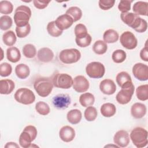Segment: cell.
<instances>
[{
	"mask_svg": "<svg viewBox=\"0 0 148 148\" xmlns=\"http://www.w3.org/2000/svg\"><path fill=\"white\" fill-rule=\"evenodd\" d=\"M120 17L121 20L125 24L131 27L138 32L142 33L147 30V21L135 13L132 12L121 13Z\"/></svg>",
	"mask_w": 148,
	"mask_h": 148,
	"instance_id": "cell-1",
	"label": "cell"
},
{
	"mask_svg": "<svg viewBox=\"0 0 148 148\" xmlns=\"http://www.w3.org/2000/svg\"><path fill=\"white\" fill-rule=\"evenodd\" d=\"M34 88L39 96L46 97L51 93L53 84L49 77H39L35 79L34 83Z\"/></svg>",
	"mask_w": 148,
	"mask_h": 148,
	"instance_id": "cell-2",
	"label": "cell"
},
{
	"mask_svg": "<svg viewBox=\"0 0 148 148\" xmlns=\"http://www.w3.org/2000/svg\"><path fill=\"white\" fill-rule=\"evenodd\" d=\"M31 14V9L28 6L25 5L18 6L14 14V21L16 27H24L28 24Z\"/></svg>",
	"mask_w": 148,
	"mask_h": 148,
	"instance_id": "cell-3",
	"label": "cell"
},
{
	"mask_svg": "<svg viewBox=\"0 0 148 148\" xmlns=\"http://www.w3.org/2000/svg\"><path fill=\"white\" fill-rule=\"evenodd\" d=\"M148 133L146 130L142 127L134 128L130 133V139L133 144L138 148L144 147L148 143Z\"/></svg>",
	"mask_w": 148,
	"mask_h": 148,
	"instance_id": "cell-4",
	"label": "cell"
},
{
	"mask_svg": "<svg viewBox=\"0 0 148 148\" xmlns=\"http://www.w3.org/2000/svg\"><path fill=\"white\" fill-rule=\"evenodd\" d=\"M37 130L34 125L26 126L21 133L19 137V143L21 147L28 148L31 146V142L35 140L37 136Z\"/></svg>",
	"mask_w": 148,
	"mask_h": 148,
	"instance_id": "cell-5",
	"label": "cell"
},
{
	"mask_svg": "<svg viewBox=\"0 0 148 148\" xmlns=\"http://www.w3.org/2000/svg\"><path fill=\"white\" fill-rule=\"evenodd\" d=\"M15 100L24 105H30L35 100V95L30 89L20 88L18 89L14 95Z\"/></svg>",
	"mask_w": 148,
	"mask_h": 148,
	"instance_id": "cell-6",
	"label": "cell"
},
{
	"mask_svg": "<svg viewBox=\"0 0 148 148\" xmlns=\"http://www.w3.org/2000/svg\"><path fill=\"white\" fill-rule=\"evenodd\" d=\"M81 58V53L76 49L62 50L59 55L60 61L66 64L77 62Z\"/></svg>",
	"mask_w": 148,
	"mask_h": 148,
	"instance_id": "cell-7",
	"label": "cell"
},
{
	"mask_svg": "<svg viewBox=\"0 0 148 148\" xmlns=\"http://www.w3.org/2000/svg\"><path fill=\"white\" fill-rule=\"evenodd\" d=\"M86 72L90 77L99 79L103 76L105 72V68L101 62L94 61L87 65Z\"/></svg>",
	"mask_w": 148,
	"mask_h": 148,
	"instance_id": "cell-8",
	"label": "cell"
},
{
	"mask_svg": "<svg viewBox=\"0 0 148 148\" xmlns=\"http://www.w3.org/2000/svg\"><path fill=\"white\" fill-rule=\"evenodd\" d=\"M52 82L53 86L57 88L68 89L73 85V79L67 73H58L54 76Z\"/></svg>",
	"mask_w": 148,
	"mask_h": 148,
	"instance_id": "cell-9",
	"label": "cell"
},
{
	"mask_svg": "<svg viewBox=\"0 0 148 148\" xmlns=\"http://www.w3.org/2000/svg\"><path fill=\"white\" fill-rule=\"evenodd\" d=\"M120 42L124 47L128 50L135 49L138 45L137 39L130 31L124 32L120 36Z\"/></svg>",
	"mask_w": 148,
	"mask_h": 148,
	"instance_id": "cell-10",
	"label": "cell"
},
{
	"mask_svg": "<svg viewBox=\"0 0 148 148\" xmlns=\"http://www.w3.org/2000/svg\"><path fill=\"white\" fill-rule=\"evenodd\" d=\"M134 92V84L130 87L121 88V90L119 91L116 95V99L117 102L121 105H125L128 103L131 100Z\"/></svg>",
	"mask_w": 148,
	"mask_h": 148,
	"instance_id": "cell-11",
	"label": "cell"
},
{
	"mask_svg": "<svg viewBox=\"0 0 148 148\" xmlns=\"http://www.w3.org/2000/svg\"><path fill=\"white\" fill-rule=\"evenodd\" d=\"M132 73L138 80L146 81L148 79V66L143 63H136L132 67Z\"/></svg>",
	"mask_w": 148,
	"mask_h": 148,
	"instance_id": "cell-12",
	"label": "cell"
},
{
	"mask_svg": "<svg viewBox=\"0 0 148 148\" xmlns=\"http://www.w3.org/2000/svg\"><path fill=\"white\" fill-rule=\"evenodd\" d=\"M71 99L68 94H60L52 99L53 106L58 109H65L71 104Z\"/></svg>",
	"mask_w": 148,
	"mask_h": 148,
	"instance_id": "cell-13",
	"label": "cell"
},
{
	"mask_svg": "<svg viewBox=\"0 0 148 148\" xmlns=\"http://www.w3.org/2000/svg\"><path fill=\"white\" fill-rule=\"evenodd\" d=\"M73 88L77 92H84L89 88V82L82 75L76 76L73 80Z\"/></svg>",
	"mask_w": 148,
	"mask_h": 148,
	"instance_id": "cell-14",
	"label": "cell"
},
{
	"mask_svg": "<svg viewBox=\"0 0 148 148\" xmlns=\"http://www.w3.org/2000/svg\"><path fill=\"white\" fill-rule=\"evenodd\" d=\"M113 141L118 147H127L130 143V135L128 132L123 130L118 131L114 135Z\"/></svg>",
	"mask_w": 148,
	"mask_h": 148,
	"instance_id": "cell-15",
	"label": "cell"
},
{
	"mask_svg": "<svg viewBox=\"0 0 148 148\" xmlns=\"http://www.w3.org/2000/svg\"><path fill=\"white\" fill-rule=\"evenodd\" d=\"M59 136L65 142H71L75 137V131L71 126H63L59 131Z\"/></svg>",
	"mask_w": 148,
	"mask_h": 148,
	"instance_id": "cell-16",
	"label": "cell"
},
{
	"mask_svg": "<svg viewBox=\"0 0 148 148\" xmlns=\"http://www.w3.org/2000/svg\"><path fill=\"white\" fill-rule=\"evenodd\" d=\"M57 27L61 31L68 29L73 24L72 18L66 14H64L58 16L55 21Z\"/></svg>",
	"mask_w": 148,
	"mask_h": 148,
	"instance_id": "cell-17",
	"label": "cell"
},
{
	"mask_svg": "<svg viewBox=\"0 0 148 148\" xmlns=\"http://www.w3.org/2000/svg\"><path fill=\"white\" fill-rule=\"evenodd\" d=\"M116 80L118 85L121 88H128L133 85L131 76L124 71L120 72L117 75Z\"/></svg>",
	"mask_w": 148,
	"mask_h": 148,
	"instance_id": "cell-18",
	"label": "cell"
},
{
	"mask_svg": "<svg viewBox=\"0 0 148 148\" xmlns=\"http://www.w3.org/2000/svg\"><path fill=\"white\" fill-rule=\"evenodd\" d=\"M101 91L106 95L113 94L116 90V86L114 81L111 79H104L99 84Z\"/></svg>",
	"mask_w": 148,
	"mask_h": 148,
	"instance_id": "cell-19",
	"label": "cell"
},
{
	"mask_svg": "<svg viewBox=\"0 0 148 148\" xmlns=\"http://www.w3.org/2000/svg\"><path fill=\"white\" fill-rule=\"evenodd\" d=\"M146 110L145 105L140 102H136L132 105L131 114L135 119H141L146 114Z\"/></svg>",
	"mask_w": 148,
	"mask_h": 148,
	"instance_id": "cell-20",
	"label": "cell"
},
{
	"mask_svg": "<svg viewBox=\"0 0 148 148\" xmlns=\"http://www.w3.org/2000/svg\"><path fill=\"white\" fill-rule=\"evenodd\" d=\"M37 57L38 60L42 62H49L53 60L54 53L48 47H43L38 51Z\"/></svg>",
	"mask_w": 148,
	"mask_h": 148,
	"instance_id": "cell-21",
	"label": "cell"
},
{
	"mask_svg": "<svg viewBox=\"0 0 148 148\" xmlns=\"http://www.w3.org/2000/svg\"><path fill=\"white\" fill-rule=\"evenodd\" d=\"M14 83L10 79H2L0 80V93L8 95L10 94L14 88Z\"/></svg>",
	"mask_w": 148,
	"mask_h": 148,
	"instance_id": "cell-22",
	"label": "cell"
},
{
	"mask_svg": "<svg viewBox=\"0 0 148 148\" xmlns=\"http://www.w3.org/2000/svg\"><path fill=\"white\" fill-rule=\"evenodd\" d=\"M82 114L80 110L75 109L69 110L66 114V118L71 124H77L82 120Z\"/></svg>",
	"mask_w": 148,
	"mask_h": 148,
	"instance_id": "cell-23",
	"label": "cell"
},
{
	"mask_svg": "<svg viewBox=\"0 0 148 148\" xmlns=\"http://www.w3.org/2000/svg\"><path fill=\"white\" fill-rule=\"evenodd\" d=\"M100 112L103 117H110L115 114L116 112V108L113 103H105L101 106Z\"/></svg>",
	"mask_w": 148,
	"mask_h": 148,
	"instance_id": "cell-24",
	"label": "cell"
},
{
	"mask_svg": "<svg viewBox=\"0 0 148 148\" xmlns=\"http://www.w3.org/2000/svg\"><path fill=\"white\" fill-rule=\"evenodd\" d=\"M6 57L9 61L13 63L18 62L21 58L20 50L16 47H9L6 50Z\"/></svg>",
	"mask_w": 148,
	"mask_h": 148,
	"instance_id": "cell-25",
	"label": "cell"
},
{
	"mask_svg": "<svg viewBox=\"0 0 148 148\" xmlns=\"http://www.w3.org/2000/svg\"><path fill=\"white\" fill-rule=\"evenodd\" d=\"M148 3L143 1H138L133 6V11L135 14L142 16H147Z\"/></svg>",
	"mask_w": 148,
	"mask_h": 148,
	"instance_id": "cell-26",
	"label": "cell"
},
{
	"mask_svg": "<svg viewBox=\"0 0 148 148\" xmlns=\"http://www.w3.org/2000/svg\"><path fill=\"white\" fill-rule=\"evenodd\" d=\"M16 76L21 79H26L30 73V70L28 65L25 64H20L15 68Z\"/></svg>",
	"mask_w": 148,
	"mask_h": 148,
	"instance_id": "cell-27",
	"label": "cell"
},
{
	"mask_svg": "<svg viewBox=\"0 0 148 148\" xmlns=\"http://www.w3.org/2000/svg\"><path fill=\"white\" fill-rule=\"evenodd\" d=\"M119 37L118 32L113 29H109L105 31L103 35V39L106 43H115L118 40Z\"/></svg>",
	"mask_w": 148,
	"mask_h": 148,
	"instance_id": "cell-28",
	"label": "cell"
},
{
	"mask_svg": "<svg viewBox=\"0 0 148 148\" xmlns=\"http://www.w3.org/2000/svg\"><path fill=\"white\" fill-rule=\"evenodd\" d=\"M95 97L93 94L90 92L82 94L79 97V102L83 107H88L94 104Z\"/></svg>",
	"mask_w": 148,
	"mask_h": 148,
	"instance_id": "cell-29",
	"label": "cell"
},
{
	"mask_svg": "<svg viewBox=\"0 0 148 148\" xmlns=\"http://www.w3.org/2000/svg\"><path fill=\"white\" fill-rule=\"evenodd\" d=\"M136 95L140 101H146L148 99V84H143L138 86L136 89Z\"/></svg>",
	"mask_w": 148,
	"mask_h": 148,
	"instance_id": "cell-30",
	"label": "cell"
},
{
	"mask_svg": "<svg viewBox=\"0 0 148 148\" xmlns=\"http://www.w3.org/2000/svg\"><path fill=\"white\" fill-rule=\"evenodd\" d=\"M108 49L107 44L102 40H97L92 46L93 51L98 55H101L105 53Z\"/></svg>",
	"mask_w": 148,
	"mask_h": 148,
	"instance_id": "cell-31",
	"label": "cell"
},
{
	"mask_svg": "<svg viewBox=\"0 0 148 148\" xmlns=\"http://www.w3.org/2000/svg\"><path fill=\"white\" fill-rule=\"evenodd\" d=\"M65 14L70 16L72 18L73 22H76L81 18L82 16V11L77 6H72L68 9Z\"/></svg>",
	"mask_w": 148,
	"mask_h": 148,
	"instance_id": "cell-32",
	"label": "cell"
},
{
	"mask_svg": "<svg viewBox=\"0 0 148 148\" xmlns=\"http://www.w3.org/2000/svg\"><path fill=\"white\" fill-rule=\"evenodd\" d=\"M2 40L5 45L12 46L16 42V36L13 31H8L3 34Z\"/></svg>",
	"mask_w": 148,
	"mask_h": 148,
	"instance_id": "cell-33",
	"label": "cell"
},
{
	"mask_svg": "<svg viewBox=\"0 0 148 148\" xmlns=\"http://www.w3.org/2000/svg\"><path fill=\"white\" fill-rule=\"evenodd\" d=\"M46 28L49 34L53 37H58L62 34V31L60 30L57 27L55 21L49 22L47 24Z\"/></svg>",
	"mask_w": 148,
	"mask_h": 148,
	"instance_id": "cell-34",
	"label": "cell"
},
{
	"mask_svg": "<svg viewBox=\"0 0 148 148\" xmlns=\"http://www.w3.org/2000/svg\"><path fill=\"white\" fill-rule=\"evenodd\" d=\"M127 57V54L125 51L121 49H118L113 51L112 56V58L113 62L116 63H121L125 61Z\"/></svg>",
	"mask_w": 148,
	"mask_h": 148,
	"instance_id": "cell-35",
	"label": "cell"
},
{
	"mask_svg": "<svg viewBox=\"0 0 148 148\" xmlns=\"http://www.w3.org/2000/svg\"><path fill=\"white\" fill-rule=\"evenodd\" d=\"M23 53L28 58H34L36 54V47L32 44H27L23 48Z\"/></svg>",
	"mask_w": 148,
	"mask_h": 148,
	"instance_id": "cell-36",
	"label": "cell"
},
{
	"mask_svg": "<svg viewBox=\"0 0 148 148\" xmlns=\"http://www.w3.org/2000/svg\"><path fill=\"white\" fill-rule=\"evenodd\" d=\"M36 112L41 115H47L50 112V109L47 103L43 101H39L35 105Z\"/></svg>",
	"mask_w": 148,
	"mask_h": 148,
	"instance_id": "cell-37",
	"label": "cell"
},
{
	"mask_svg": "<svg viewBox=\"0 0 148 148\" xmlns=\"http://www.w3.org/2000/svg\"><path fill=\"white\" fill-rule=\"evenodd\" d=\"M97 114L98 113L96 108L91 106L87 107L84 113V117L88 121L95 120L97 117Z\"/></svg>",
	"mask_w": 148,
	"mask_h": 148,
	"instance_id": "cell-38",
	"label": "cell"
},
{
	"mask_svg": "<svg viewBox=\"0 0 148 148\" xmlns=\"http://www.w3.org/2000/svg\"><path fill=\"white\" fill-rule=\"evenodd\" d=\"M13 10L12 3L8 1H1L0 2V13L3 14H10Z\"/></svg>",
	"mask_w": 148,
	"mask_h": 148,
	"instance_id": "cell-39",
	"label": "cell"
},
{
	"mask_svg": "<svg viewBox=\"0 0 148 148\" xmlns=\"http://www.w3.org/2000/svg\"><path fill=\"white\" fill-rule=\"evenodd\" d=\"M74 32L76 38H84L88 34L86 27L83 24H77L75 27Z\"/></svg>",
	"mask_w": 148,
	"mask_h": 148,
	"instance_id": "cell-40",
	"label": "cell"
},
{
	"mask_svg": "<svg viewBox=\"0 0 148 148\" xmlns=\"http://www.w3.org/2000/svg\"><path fill=\"white\" fill-rule=\"evenodd\" d=\"M13 23L12 18L6 15H4L0 18V28L2 30L5 31L10 28Z\"/></svg>",
	"mask_w": 148,
	"mask_h": 148,
	"instance_id": "cell-41",
	"label": "cell"
},
{
	"mask_svg": "<svg viewBox=\"0 0 148 148\" xmlns=\"http://www.w3.org/2000/svg\"><path fill=\"white\" fill-rule=\"evenodd\" d=\"M31 31V26L28 24L24 27H16V32L17 36L20 38H23L26 37Z\"/></svg>",
	"mask_w": 148,
	"mask_h": 148,
	"instance_id": "cell-42",
	"label": "cell"
},
{
	"mask_svg": "<svg viewBox=\"0 0 148 148\" xmlns=\"http://www.w3.org/2000/svg\"><path fill=\"white\" fill-rule=\"evenodd\" d=\"M91 36L88 34L86 37L81 38H75V41L77 45L80 47H86L88 46L91 42Z\"/></svg>",
	"mask_w": 148,
	"mask_h": 148,
	"instance_id": "cell-43",
	"label": "cell"
},
{
	"mask_svg": "<svg viewBox=\"0 0 148 148\" xmlns=\"http://www.w3.org/2000/svg\"><path fill=\"white\" fill-rule=\"evenodd\" d=\"M12 72V68L10 64L8 62H3L0 65V75L2 77L9 76Z\"/></svg>",
	"mask_w": 148,
	"mask_h": 148,
	"instance_id": "cell-44",
	"label": "cell"
},
{
	"mask_svg": "<svg viewBox=\"0 0 148 148\" xmlns=\"http://www.w3.org/2000/svg\"><path fill=\"white\" fill-rule=\"evenodd\" d=\"M132 2V1L128 0L120 1L118 5L119 10L121 12V13L128 12L131 9V4Z\"/></svg>",
	"mask_w": 148,
	"mask_h": 148,
	"instance_id": "cell-45",
	"label": "cell"
},
{
	"mask_svg": "<svg viewBox=\"0 0 148 148\" xmlns=\"http://www.w3.org/2000/svg\"><path fill=\"white\" fill-rule=\"evenodd\" d=\"M115 3L114 0H99L98 2L99 7L103 10H107L112 8Z\"/></svg>",
	"mask_w": 148,
	"mask_h": 148,
	"instance_id": "cell-46",
	"label": "cell"
},
{
	"mask_svg": "<svg viewBox=\"0 0 148 148\" xmlns=\"http://www.w3.org/2000/svg\"><path fill=\"white\" fill-rule=\"evenodd\" d=\"M50 1H39V0H34L33 3L35 7L38 9H43L47 6Z\"/></svg>",
	"mask_w": 148,
	"mask_h": 148,
	"instance_id": "cell-47",
	"label": "cell"
},
{
	"mask_svg": "<svg viewBox=\"0 0 148 148\" xmlns=\"http://www.w3.org/2000/svg\"><path fill=\"white\" fill-rule=\"evenodd\" d=\"M140 57L142 60L146 62L148 61V48L146 44L145 47H143L140 51Z\"/></svg>",
	"mask_w": 148,
	"mask_h": 148,
	"instance_id": "cell-48",
	"label": "cell"
},
{
	"mask_svg": "<svg viewBox=\"0 0 148 148\" xmlns=\"http://www.w3.org/2000/svg\"><path fill=\"white\" fill-rule=\"evenodd\" d=\"M5 147H17V148H19V146L15 142H8L6 144V145L5 146Z\"/></svg>",
	"mask_w": 148,
	"mask_h": 148,
	"instance_id": "cell-49",
	"label": "cell"
}]
</instances>
